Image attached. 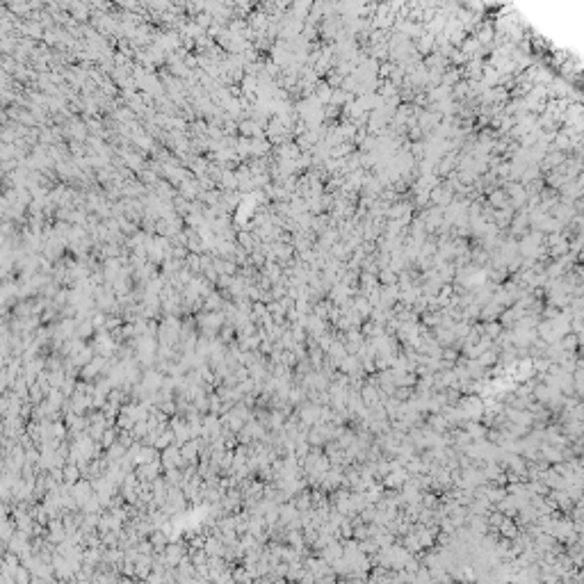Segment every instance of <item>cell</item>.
Returning <instances> with one entry per match:
<instances>
[{
	"instance_id": "obj_1",
	"label": "cell",
	"mask_w": 584,
	"mask_h": 584,
	"mask_svg": "<svg viewBox=\"0 0 584 584\" xmlns=\"http://www.w3.org/2000/svg\"><path fill=\"white\" fill-rule=\"evenodd\" d=\"M358 395H361L363 404L370 409V406H375L377 402H381V392H379V386H372V384H363V388L358 390Z\"/></svg>"
},
{
	"instance_id": "obj_2",
	"label": "cell",
	"mask_w": 584,
	"mask_h": 584,
	"mask_svg": "<svg viewBox=\"0 0 584 584\" xmlns=\"http://www.w3.org/2000/svg\"><path fill=\"white\" fill-rule=\"evenodd\" d=\"M425 425L429 427V429H434L436 434H445V431L450 429V425H448V420L443 418V413H427Z\"/></svg>"
},
{
	"instance_id": "obj_3",
	"label": "cell",
	"mask_w": 584,
	"mask_h": 584,
	"mask_svg": "<svg viewBox=\"0 0 584 584\" xmlns=\"http://www.w3.org/2000/svg\"><path fill=\"white\" fill-rule=\"evenodd\" d=\"M518 532H520V527L516 525V520H513V518H504L502 523H500V527H498V534H500V536H504V539H513Z\"/></svg>"
},
{
	"instance_id": "obj_4",
	"label": "cell",
	"mask_w": 584,
	"mask_h": 584,
	"mask_svg": "<svg viewBox=\"0 0 584 584\" xmlns=\"http://www.w3.org/2000/svg\"><path fill=\"white\" fill-rule=\"evenodd\" d=\"M377 281H379V286H395L397 272H392L390 267H381L379 272H377Z\"/></svg>"
},
{
	"instance_id": "obj_5",
	"label": "cell",
	"mask_w": 584,
	"mask_h": 584,
	"mask_svg": "<svg viewBox=\"0 0 584 584\" xmlns=\"http://www.w3.org/2000/svg\"><path fill=\"white\" fill-rule=\"evenodd\" d=\"M477 361L482 363L484 367H490V365H495V363H498V347H490V349L482 352V354L477 356Z\"/></svg>"
},
{
	"instance_id": "obj_6",
	"label": "cell",
	"mask_w": 584,
	"mask_h": 584,
	"mask_svg": "<svg viewBox=\"0 0 584 584\" xmlns=\"http://www.w3.org/2000/svg\"><path fill=\"white\" fill-rule=\"evenodd\" d=\"M415 392V388H411V386H395V392H392V397H397L400 402H406L411 395Z\"/></svg>"
}]
</instances>
